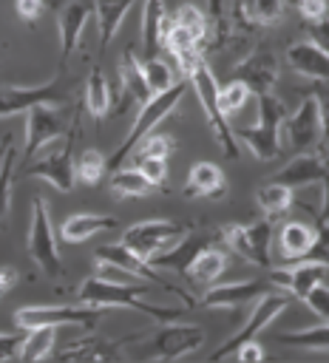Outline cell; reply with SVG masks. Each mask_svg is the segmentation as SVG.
Returning <instances> with one entry per match:
<instances>
[{"instance_id": "1", "label": "cell", "mask_w": 329, "mask_h": 363, "mask_svg": "<svg viewBox=\"0 0 329 363\" xmlns=\"http://www.w3.org/2000/svg\"><path fill=\"white\" fill-rule=\"evenodd\" d=\"M179 65H182L184 77L190 79V88H193L196 96H199V105H201V111H204V116H207V125H210L213 139L218 142V147H221L227 156L235 159V156H238L235 133H233V128H230V119H227V116L221 113V108H218V82H216L210 65L204 62L201 51L196 48V51L179 57Z\"/></svg>"}, {"instance_id": "2", "label": "cell", "mask_w": 329, "mask_h": 363, "mask_svg": "<svg viewBox=\"0 0 329 363\" xmlns=\"http://www.w3.org/2000/svg\"><path fill=\"white\" fill-rule=\"evenodd\" d=\"M147 289L142 286H128L122 281H111V278H102V275H94V278H85L77 289V301L79 303H88V306H128V309H136L147 318H156V320H176L184 315L182 306H159V303H150L145 301Z\"/></svg>"}, {"instance_id": "3", "label": "cell", "mask_w": 329, "mask_h": 363, "mask_svg": "<svg viewBox=\"0 0 329 363\" xmlns=\"http://www.w3.org/2000/svg\"><path fill=\"white\" fill-rule=\"evenodd\" d=\"M187 85H190V79L184 77L182 82H173L167 91H162V94H153L139 111H136V119H133V125L128 128V133H125V139L119 142V147L108 156V167L111 170H116L125 159H130V150L147 136V133H153V128L159 125V122H164L173 111H176V105L182 102V96H184V91H187Z\"/></svg>"}, {"instance_id": "4", "label": "cell", "mask_w": 329, "mask_h": 363, "mask_svg": "<svg viewBox=\"0 0 329 363\" xmlns=\"http://www.w3.org/2000/svg\"><path fill=\"white\" fill-rule=\"evenodd\" d=\"M281 122H284V105L272 91H267L258 94V122L250 128H238L235 136L247 145V150L255 159L269 162L281 150Z\"/></svg>"}, {"instance_id": "5", "label": "cell", "mask_w": 329, "mask_h": 363, "mask_svg": "<svg viewBox=\"0 0 329 363\" xmlns=\"http://www.w3.org/2000/svg\"><path fill=\"white\" fill-rule=\"evenodd\" d=\"M190 227L179 224V221H164V218H150V221H136L122 233V244L130 247L139 258H145L150 264L153 255H159L162 250H170L176 241H182L187 235Z\"/></svg>"}, {"instance_id": "6", "label": "cell", "mask_w": 329, "mask_h": 363, "mask_svg": "<svg viewBox=\"0 0 329 363\" xmlns=\"http://www.w3.org/2000/svg\"><path fill=\"white\" fill-rule=\"evenodd\" d=\"M26 247H28V255L34 258V264L43 272H48V275H60L62 272V258H60V250H57V235H54L51 213H48V207H45V201L40 196L31 204Z\"/></svg>"}, {"instance_id": "7", "label": "cell", "mask_w": 329, "mask_h": 363, "mask_svg": "<svg viewBox=\"0 0 329 363\" xmlns=\"http://www.w3.org/2000/svg\"><path fill=\"white\" fill-rule=\"evenodd\" d=\"M204 343V329L196 323H176V320H164L147 340L145 349H139L136 354L142 357H153V360H179L187 352L199 349Z\"/></svg>"}, {"instance_id": "8", "label": "cell", "mask_w": 329, "mask_h": 363, "mask_svg": "<svg viewBox=\"0 0 329 363\" xmlns=\"http://www.w3.org/2000/svg\"><path fill=\"white\" fill-rule=\"evenodd\" d=\"M26 113H28V119H26V147H23L26 159H34L45 145H51L54 139L74 130V122L65 113V105H34Z\"/></svg>"}, {"instance_id": "9", "label": "cell", "mask_w": 329, "mask_h": 363, "mask_svg": "<svg viewBox=\"0 0 329 363\" xmlns=\"http://www.w3.org/2000/svg\"><path fill=\"white\" fill-rule=\"evenodd\" d=\"M224 241L244 261H250L261 269H269V264H272V255H269L272 218H258L252 224H227L224 227Z\"/></svg>"}, {"instance_id": "10", "label": "cell", "mask_w": 329, "mask_h": 363, "mask_svg": "<svg viewBox=\"0 0 329 363\" xmlns=\"http://www.w3.org/2000/svg\"><path fill=\"white\" fill-rule=\"evenodd\" d=\"M289 301H292V295L286 292V289H275V292H269V295H264V298H258V303H255V309L247 315V320L241 323V329L235 332V335H230L216 352H213V360H224V357H230L244 340H252L261 329H267L286 306H289Z\"/></svg>"}, {"instance_id": "11", "label": "cell", "mask_w": 329, "mask_h": 363, "mask_svg": "<svg viewBox=\"0 0 329 363\" xmlns=\"http://www.w3.org/2000/svg\"><path fill=\"white\" fill-rule=\"evenodd\" d=\"M102 318V306H20L14 312V323L20 329H31V326H82V329H94Z\"/></svg>"}, {"instance_id": "12", "label": "cell", "mask_w": 329, "mask_h": 363, "mask_svg": "<svg viewBox=\"0 0 329 363\" xmlns=\"http://www.w3.org/2000/svg\"><path fill=\"white\" fill-rule=\"evenodd\" d=\"M281 136L286 139V145L295 153H312L320 142H323V128H320V113H318V102L312 94H306L298 105L295 113L284 116L281 122Z\"/></svg>"}, {"instance_id": "13", "label": "cell", "mask_w": 329, "mask_h": 363, "mask_svg": "<svg viewBox=\"0 0 329 363\" xmlns=\"http://www.w3.org/2000/svg\"><path fill=\"white\" fill-rule=\"evenodd\" d=\"M34 105H68V91H65L62 77L43 82V85H31V88H23V85L0 88V119L23 113Z\"/></svg>"}, {"instance_id": "14", "label": "cell", "mask_w": 329, "mask_h": 363, "mask_svg": "<svg viewBox=\"0 0 329 363\" xmlns=\"http://www.w3.org/2000/svg\"><path fill=\"white\" fill-rule=\"evenodd\" d=\"M31 179H43L51 187H57L60 193H71L74 190V179H77V164H74V130L65 133V142L60 145V150H51L40 159H34L31 164H26L23 170Z\"/></svg>"}, {"instance_id": "15", "label": "cell", "mask_w": 329, "mask_h": 363, "mask_svg": "<svg viewBox=\"0 0 329 363\" xmlns=\"http://www.w3.org/2000/svg\"><path fill=\"white\" fill-rule=\"evenodd\" d=\"M94 264H111V267H119V269H125V272L133 275V278H145V281H150V284H156V286H162V289L176 292L179 298L187 301V306L193 303V301L187 298V292H182L179 286L167 284V281L153 269V264H147L145 258H139V255H136L130 247H125L122 241H119V244H102V247L94 252Z\"/></svg>"}, {"instance_id": "16", "label": "cell", "mask_w": 329, "mask_h": 363, "mask_svg": "<svg viewBox=\"0 0 329 363\" xmlns=\"http://www.w3.org/2000/svg\"><path fill=\"white\" fill-rule=\"evenodd\" d=\"M278 286L272 284L269 275L264 278H252V281H235V284H218V286H210L201 298H199V306L204 309H235L247 301H258L269 292H275Z\"/></svg>"}, {"instance_id": "17", "label": "cell", "mask_w": 329, "mask_h": 363, "mask_svg": "<svg viewBox=\"0 0 329 363\" xmlns=\"http://www.w3.org/2000/svg\"><path fill=\"white\" fill-rule=\"evenodd\" d=\"M272 278V284L278 289H286L289 295L295 298H306L312 292V286L323 284V278L329 275V267L315 261V258H301V261H292L289 267H281V269H269L267 272Z\"/></svg>"}, {"instance_id": "18", "label": "cell", "mask_w": 329, "mask_h": 363, "mask_svg": "<svg viewBox=\"0 0 329 363\" xmlns=\"http://www.w3.org/2000/svg\"><path fill=\"white\" fill-rule=\"evenodd\" d=\"M94 17V0H68L60 9L57 17V28H60V68H65L68 57L74 54L79 34L85 28V23Z\"/></svg>"}, {"instance_id": "19", "label": "cell", "mask_w": 329, "mask_h": 363, "mask_svg": "<svg viewBox=\"0 0 329 363\" xmlns=\"http://www.w3.org/2000/svg\"><path fill=\"white\" fill-rule=\"evenodd\" d=\"M233 77L241 79V82H247L255 96H258V94H267V91L275 88V82H278V77H281V71H278V57H275L272 51L261 48V51L250 54L247 60H241V62L235 65V74H233Z\"/></svg>"}, {"instance_id": "20", "label": "cell", "mask_w": 329, "mask_h": 363, "mask_svg": "<svg viewBox=\"0 0 329 363\" xmlns=\"http://www.w3.org/2000/svg\"><path fill=\"white\" fill-rule=\"evenodd\" d=\"M119 88H122V96H119V102L113 105L116 113H125L128 108H142V105L150 99V91H147L145 77H142V62L136 60L133 48H125V51H122V62H119Z\"/></svg>"}, {"instance_id": "21", "label": "cell", "mask_w": 329, "mask_h": 363, "mask_svg": "<svg viewBox=\"0 0 329 363\" xmlns=\"http://www.w3.org/2000/svg\"><path fill=\"white\" fill-rule=\"evenodd\" d=\"M210 244H213V238H210L207 233H190V230H187V235H184L182 241H176L170 250L153 255L150 264H153V267H167V269H176V272H182V275H187L190 261H193L204 247H210Z\"/></svg>"}, {"instance_id": "22", "label": "cell", "mask_w": 329, "mask_h": 363, "mask_svg": "<svg viewBox=\"0 0 329 363\" xmlns=\"http://www.w3.org/2000/svg\"><path fill=\"white\" fill-rule=\"evenodd\" d=\"M227 193L224 170L213 162H196L187 173L184 196L187 199H221Z\"/></svg>"}, {"instance_id": "23", "label": "cell", "mask_w": 329, "mask_h": 363, "mask_svg": "<svg viewBox=\"0 0 329 363\" xmlns=\"http://www.w3.org/2000/svg\"><path fill=\"white\" fill-rule=\"evenodd\" d=\"M286 62L301 77H309V79H318V82H329V54L320 51L315 43H292L286 48Z\"/></svg>"}, {"instance_id": "24", "label": "cell", "mask_w": 329, "mask_h": 363, "mask_svg": "<svg viewBox=\"0 0 329 363\" xmlns=\"http://www.w3.org/2000/svg\"><path fill=\"white\" fill-rule=\"evenodd\" d=\"M315 241H318V227H309L303 221H289L278 233V255L286 264L301 261V258L309 255V250H312Z\"/></svg>"}, {"instance_id": "25", "label": "cell", "mask_w": 329, "mask_h": 363, "mask_svg": "<svg viewBox=\"0 0 329 363\" xmlns=\"http://www.w3.org/2000/svg\"><path fill=\"white\" fill-rule=\"evenodd\" d=\"M323 170H326V162L315 150L312 153H298L289 164H284L272 176V182H281V184H289L292 190H298V187H306V184H318Z\"/></svg>"}, {"instance_id": "26", "label": "cell", "mask_w": 329, "mask_h": 363, "mask_svg": "<svg viewBox=\"0 0 329 363\" xmlns=\"http://www.w3.org/2000/svg\"><path fill=\"white\" fill-rule=\"evenodd\" d=\"M136 0H94V17L99 28V48H108L111 40L119 34L125 14Z\"/></svg>"}, {"instance_id": "27", "label": "cell", "mask_w": 329, "mask_h": 363, "mask_svg": "<svg viewBox=\"0 0 329 363\" xmlns=\"http://www.w3.org/2000/svg\"><path fill=\"white\" fill-rule=\"evenodd\" d=\"M167 20L170 17H167V9H164V0H145L139 34H142V48H145L147 57H156V51L162 48V34H164Z\"/></svg>"}, {"instance_id": "28", "label": "cell", "mask_w": 329, "mask_h": 363, "mask_svg": "<svg viewBox=\"0 0 329 363\" xmlns=\"http://www.w3.org/2000/svg\"><path fill=\"white\" fill-rule=\"evenodd\" d=\"M111 227H116V218H113V216L74 213V216H68V218L62 221L60 235H62V241H68V244H79V241L96 235L99 230H111Z\"/></svg>"}, {"instance_id": "29", "label": "cell", "mask_w": 329, "mask_h": 363, "mask_svg": "<svg viewBox=\"0 0 329 363\" xmlns=\"http://www.w3.org/2000/svg\"><path fill=\"white\" fill-rule=\"evenodd\" d=\"M130 340H136V335H133V337H122L119 343H113V340H96V337H88V340L71 343V346H68V349H62L57 357H60V360H68V357H74V360H113V357H119V354H122V346H125V343H130Z\"/></svg>"}, {"instance_id": "30", "label": "cell", "mask_w": 329, "mask_h": 363, "mask_svg": "<svg viewBox=\"0 0 329 363\" xmlns=\"http://www.w3.org/2000/svg\"><path fill=\"white\" fill-rule=\"evenodd\" d=\"M227 269V252L224 250H216L213 244L210 247H204L193 261H190V267H187V275L193 278V281H199V284H213V281H218L221 278V272Z\"/></svg>"}, {"instance_id": "31", "label": "cell", "mask_w": 329, "mask_h": 363, "mask_svg": "<svg viewBox=\"0 0 329 363\" xmlns=\"http://www.w3.org/2000/svg\"><path fill=\"white\" fill-rule=\"evenodd\" d=\"M85 108L94 113V116H108L111 108H113V91L105 79V74L99 68H94L88 74V82H85Z\"/></svg>"}, {"instance_id": "32", "label": "cell", "mask_w": 329, "mask_h": 363, "mask_svg": "<svg viewBox=\"0 0 329 363\" xmlns=\"http://www.w3.org/2000/svg\"><path fill=\"white\" fill-rule=\"evenodd\" d=\"M292 196H295V190L289 184H281V182H272V179H269V184L255 190V201L267 213V218L284 216L289 210V204H292Z\"/></svg>"}, {"instance_id": "33", "label": "cell", "mask_w": 329, "mask_h": 363, "mask_svg": "<svg viewBox=\"0 0 329 363\" xmlns=\"http://www.w3.org/2000/svg\"><path fill=\"white\" fill-rule=\"evenodd\" d=\"M278 343L284 346H298V349H315L326 352L329 349V320L309 326V329H292V332H278Z\"/></svg>"}, {"instance_id": "34", "label": "cell", "mask_w": 329, "mask_h": 363, "mask_svg": "<svg viewBox=\"0 0 329 363\" xmlns=\"http://www.w3.org/2000/svg\"><path fill=\"white\" fill-rule=\"evenodd\" d=\"M57 337V326H31L23 335V346H20V360H40L51 354Z\"/></svg>"}, {"instance_id": "35", "label": "cell", "mask_w": 329, "mask_h": 363, "mask_svg": "<svg viewBox=\"0 0 329 363\" xmlns=\"http://www.w3.org/2000/svg\"><path fill=\"white\" fill-rule=\"evenodd\" d=\"M111 190L116 196H147L150 190H156L136 167H116L111 170Z\"/></svg>"}, {"instance_id": "36", "label": "cell", "mask_w": 329, "mask_h": 363, "mask_svg": "<svg viewBox=\"0 0 329 363\" xmlns=\"http://www.w3.org/2000/svg\"><path fill=\"white\" fill-rule=\"evenodd\" d=\"M250 85L247 82H241V79H235V77H230L224 85H218V108H221V113L230 119L233 113H238L241 108H244V102L250 99Z\"/></svg>"}, {"instance_id": "37", "label": "cell", "mask_w": 329, "mask_h": 363, "mask_svg": "<svg viewBox=\"0 0 329 363\" xmlns=\"http://www.w3.org/2000/svg\"><path fill=\"white\" fill-rule=\"evenodd\" d=\"M162 45L179 60V57H184V54L196 51V48H199V40H196L184 26H179V23L170 17L167 26H164V34H162Z\"/></svg>"}, {"instance_id": "38", "label": "cell", "mask_w": 329, "mask_h": 363, "mask_svg": "<svg viewBox=\"0 0 329 363\" xmlns=\"http://www.w3.org/2000/svg\"><path fill=\"white\" fill-rule=\"evenodd\" d=\"M142 77H145V85H147L150 96L167 91V88L173 85V68H170L162 57H147V60L142 62Z\"/></svg>"}, {"instance_id": "39", "label": "cell", "mask_w": 329, "mask_h": 363, "mask_svg": "<svg viewBox=\"0 0 329 363\" xmlns=\"http://www.w3.org/2000/svg\"><path fill=\"white\" fill-rule=\"evenodd\" d=\"M108 156L99 153V150H82L79 159H77V179L85 182V184H96L102 182V176L108 173Z\"/></svg>"}, {"instance_id": "40", "label": "cell", "mask_w": 329, "mask_h": 363, "mask_svg": "<svg viewBox=\"0 0 329 363\" xmlns=\"http://www.w3.org/2000/svg\"><path fill=\"white\" fill-rule=\"evenodd\" d=\"M11 179H14V136L9 133L6 153H3V159H0V218H6V216H9Z\"/></svg>"}, {"instance_id": "41", "label": "cell", "mask_w": 329, "mask_h": 363, "mask_svg": "<svg viewBox=\"0 0 329 363\" xmlns=\"http://www.w3.org/2000/svg\"><path fill=\"white\" fill-rule=\"evenodd\" d=\"M173 20L179 23V26H184L199 43L207 37V31H210V23H207V14L199 9V6H193V3H187V6H179L176 9V14H173Z\"/></svg>"}, {"instance_id": "42", "label": "cell", "mask_w": 329, "mask_h": 363, "mask_svg": "<svg viewBox=\"0 0 329 363\" xmlns=\"http://www.w3.org/2000/svg\"><path fill=\"white\" fill-rule=\"evenodd\" d=\"M133 167L153 187H162L167 182V156H139V159H133Z\"/></svg>"}, {"instance_id": "43", "label": "cell", "mask_w": 329, "mask_h": 363, "mask_svg": "<svg viewBox=\"0 0 329 363\" xmlns=\"http://www.w3.org/2000/svg\"><path fill=\"white\" fill-rule=\"evenodd\" d=\"M170 150H173V139L167 133H147L130 150V159H139V156H170Z\"/></svg>"}, {"instance_id": "44", "label": "cell", "mask_w": 329, "mask_h": 363, "mask_svg": "<svg viewBox=\"0 0 329 363\" xmlns=\"http://www.w3.org/2000/svg\"><path fill=\"white\" fill-rule=\"evenodd\" d=\"M286 0H252V23L258 26H272L284 17Z\"/></svg>"}, {"instance_id": "45", "label": "cell", "mask_w": 329, "mask_h": 363, "mask_svg": "<svg viewBox=\"0 0 329 363\" xmlns=\"http://www.w3.org/2000/svg\"><path fill=\"white\" fill-rule=\"evenodd\" d=\"M309 94L318 102V113H320V128H323V142L329 139V82H318L309 88Z\"/></svg>"}, {"instance_id": "46", "label": "cell", "mask_w": 329, "mask_h": 363, "mask_svg": "<svg viewBox=\"0 0 329 363\" xmlns=\"http://www.w3.org/2000/svg\"><path fill=\"white\" fill-rule=\"evenodd\" d=\"M306 37H309V43H315L320 51L329 54V14L318 17V20H306Z\"/></svg>"}, {"instance_id": "47", "label": "cell", "mask_w": 329, "mask_h": 363, "mask_svg": "<svg viewBox=\"0 0 329 363\" xmlns=\"http://www.w3.org/2000/svg\"><path fill=\"white\" fill-rule=\"evenodd\" d=\"M303 303H306L318 318L329 320V286H323V284L312 286V292L303 298Z\"/></svg>"}, {"instance_id": "48", "label": "cell", "mask_w": 329, "mask_h": 363, "mask_svg": "<svg viewBox=\"0 0 329 363\" xmlns=\"http://www.w3.org/2000/svg\"><path fill=\"white\" fill-rule=\"evenodd\" d=\"M306 258H315V261H320V264L329 267V224L326 227H318V241L312 244V250H309Z\"/></svg>"}, {"instance_id": "49", "label": "cell", "mask_w": 329, "mask_h": 363, "mask_svg": "<svg viewBox=\"0 0 329 363\" xmlns=\"http://www.w3.org/2000/svg\"><path fill=\"white\" fill-rule=\"evenodd\" d=\"M14 9H17V17H20V20L34 23V20L43 14L45 3H43V0H14Z\"/></svg>"}, {"instance_id": "50", "label": "cell", "mask_w": 329, "mask_h": 363, "mask_svg": "<svg viewBox=\"0 0 329 363\" xmlns=\"http://www.w3.org/2000/svg\"><path fill=\"white\" fill-rule=\"evenodd\" d=\"M298 11H301L303 20L326 17V11H329V0H298Z\"/></svg>"}, {"instance_id": "51", "label": "cell", "mask_w": 329, "mask_h": 363, "mask_svg": "<svg viewBox=\"0 0 329 363\" xmlns=\"http://www.w3.org/2000/svg\"><path fill=\"white\" fill-rule=\"evenodd\" d=\"M20 346H23V335H3L0 332V360L20 357Z\"/></svg>"}, {"instance_id": "52", "label": "cell", "mask_w": 329, "mask_h": 363, "mask_svg": "<svg viewBox=\"0 0 329 363\" xmlns=\"http://www.w3.org/2000/svg\"><path fill=\"white\" fill-rule=\"evenodd\" d=\"M233 357H235V360H244V363H252V360H261L264 352H261V346H258L255 337H252V340H244V343L233 352Z\"/></svg>"}, {"instance_id": "53", "label": "cell", "mask_w": 329, "mask_h": 363, "mask_svg": "<svg viewBox=\"0 0 329 363\" xmlns=\"http://www.w3.org/2000/svg\"><path fill=\"white\" fill-rule=\"evenodd\" d=\"M318 184H320V190H323V207H320V213H318V224L326 227V224H329V164H326V170L320 173Z\"/></svg>"}, {"instance_id": "54", "label": "cell", "mask_w": 329, "mask_h": 363, "mask_svg": "<svg viewBox=\"0 0 329 363\" xmlns=\"http://www.w3.org/2000/svg\"><path fill=\"white\" fill-rule=\"evenodd\" d=\"M14 281H17V269L14 267H0V298L14 286Z\"/></svg>"}, {"instance_id": "55", "label": "cell", "mask_w": 329, "mask_h": 363, "mask_svg": "<svg viewBox=\"0 0 329 363\" xmlns=\"http://www.w3.org/2000/svg\"><path fill=\"white\" fill-rule=\"evenodd\" d=\"M207 9H210V20L224 28V0H207Z\"/></svg>"}]
</instances>
